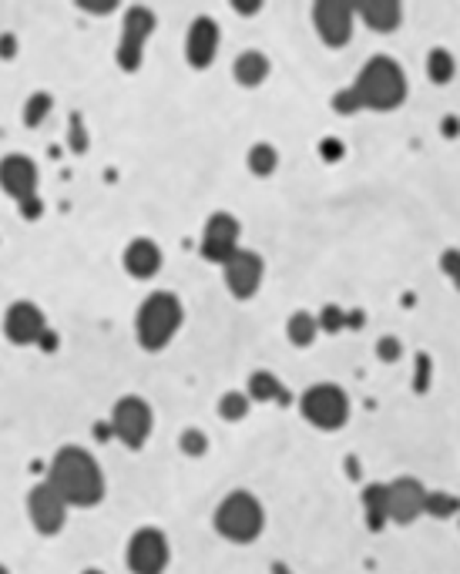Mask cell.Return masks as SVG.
Here are the masks:
<instances>
[{"mask_svg": "<svg viewBox=\"0 0 460 574\" xmlns=\"http://www.w3.org/2000/svg\"><path fill=\"white\" fill-rule=\"evenodd\" d=\"M246 396H249V403L255 400V403H272V400H289V393L282 390V383L276 373H269V370H255L249 377V390H246Z\"/></svg>", "mask_w": 460, "mask_h": 574, "instance_id": "ffe728a7", "label": "cell"}, {"mask_svg": "<svg viewBox=\"0 0 460 574\" xmlns=\"http://www.w3.org/2000/svg\"><path fill=\"white\" fill-rule=\"evenodd\" d=\"M423 514H433V518H454V514H457V497H454V494H431V490H427Z\"/></svg>", "mask_w": 460, "mask_h": 574, "instance_id": "4316f807", "label": "cell"}, {"mask_svg": "<svg viewBox=\"0 0 460 574\" xmlns=\"http://www.w3.org/2000/svg\"><path fill=\"white\" fill-rule=\"evenodd\" d=\"M212 524H215V531L222 534L225 541H232V545H252L265 528V511L255 494H249V490H232V494L222 497V504L215 507Z\"/></svg>", "mask_w": 460, "mask_h": 574, "instance_id": "277c9868", "label": "cell"}, {"mask_svg": "<svg viewBox=\"0 0 460 574\" xmlns=\"http://www.w3.org/2000/svg\"><path fill=\"white\" fill-rule=\"evenodd\" d=\"M38 182H41V175H38V165H34L30 154L11 152L0 158V188L14 202H21V205L34 202L38 198Z\"/></svg>", "mask_w": 460, "mask_h": 574, "instance_id": "7c38bea8", "label": "cell"}, {"mask_svg": "<svg viewBox=\"0 0 460 574\" xmlns=\"http://www.w3.org/2000/svg\"><path fill=\"white\" fill-rule=\"evenodd\" d=\"M353 17H360L370 30L390 34V30L400 28V21H404V7H400L397 0H363V4L353 7Z\"/></svg>", "mask_w": 460, "mask_h": 574, "instance_id": "ac0fdd59", "label": "cell"}, {"mask_svg": "<svg viewBox=\"0 0 460 574\" xmlns=\"http://www.w3.org/2000/svg\"><path fill=\"white\" fill-rule=\"evenodd\" d=\"M95 430H98V440H108V437H112V427H108V423H98V427H95Z\"/></svg>", "mask_w": 460, "mask_h": 574, "instance_id": "ab89813d", "label": "cell"}, {"mask_svg": "<svg viewBox=\"0 0 460 574\" xmlns=\"http://www.w3.org/2000/svg\"><path fill=\"white\" fill-rule=\"evenodd\" d=\"M232 7H236L238 14H255V11H259V4H238V0L232 4Z\"/></svg>", "mask_w": 460, "mask_h": 574, "instance_id": "74e56055", "label": "cell"}, {"mask_svg": "<svg viewBox=\"0 0 460 574\" xmlns=\"http://www.w3.org/2000/svg\"><path fill=\"white\" fill-rule=\"evenodd\" d=\"M51 108H54V98H51L47 91H38V95H30V98L24 101L21 118H24V125L28 128H38V125H44V118L51 114Z\"/></svg>", "mask_w": 460, "mask_h": 574, "instance_id": "d4e9b609", "label": "cell"}, {"mask_svg": "<svg viewBox=\"0 0 460 574\" xmlns=\"http://www.w3.org/2000/svg\"><path fill=\"white\" fill-rule=\"evenodd\" d=\"M276 169H280V152H276L272 145H265V141L252 145L249 148V171L252 175L265 179V175H272Z\"/></svg>", "mask_w": 460, "mask_h": 574, "instance_id": "603a6c76", "label": "cell"}, {"mask_svg": "<svg viewBox=\"0 0 460 574\" xmlns=\"http://www.w3.org/2000/svg\"><path fill=\"white\" fill-rule=\"evenodd\" d=\"M363 511H366V528L370 531H383L387 520V484H370L363 490Z\"/></svg>", "mask_w": 460, "mask_h": 574, "instance_id": "44dd1931", "label": "cell"}, {"mask_svg": "<svg viewBox=\"0 0 460 574\" xmlns=\"http://www.w3.org/2000/svg\"><path fill=\"white\" fill-rule=\"evenodd\" d=\"M427 487L417 477H397L387 484V520L393 524H414L423 514Z\"/></svg>", "mask_w": 460, "mask_h": 574, "instance_id": "5bb4252c", "label": "cell"}, {"mask_svg": "<svg viewBox=\"0 0 460 574\" xmlns=\"http://www.w3.org/2000/svg\"><path fill=\"white\" fill-rule=\"evenodd\" d=\"M219 44H222V28L219 21L209 14H198L192 21V28L185 34V61L196 71L212 68V61L219 54Z\"/></svg>", "mask_w": 460, "mask_h": 574, "instance_id": "9a60e30c", "label": "cell"}, {"mask_svg": "<svg viewBox=\"0 0 460 574\" xmlns=\"http://www.w3.org/2000/svg\"><path fill=\"white\" fill-rule=\"evenodd\" d=\"M440 266H444V272L450 276V279L457 282V266H460V255H457V249H447L444 253V259H440Z\"/></svg>", "mask_w": 460, "mask_h": 574, "instance_id": "836d02e7", "label": "cell"}, {"mask_svg": "<svg viewBox=\"0 0 460 574\" xmlns=\"http://www.w3.org/2000/svg\"><path fill=\"white\" fill-rule=\"evenodd\" d=\"M152 406L145 403L141 396H121L114 403V413H112V437H118L128 450H141L148 444L152 437Z\"/></svg>", "mask_w": 460, "mask_h": 574, "instance_id": "ba28073f", "label": "cell"}, {"mask_svg": "<svg viewBox=\"0 0 460 574\" xmlns=\"http://www.w3.org/2000/svg\"><path fill=\"white\" fill-rule=\"evenodd\" d=\"M121 262H125V272L131 279H152L155 272L162 269V249L155 245L152 238H131Z\"/></svg>", "mask_w": 460, "mask_h": 574, "instance_id": "e0dca14e", "label": "cell"}, {"mask_svg": "<svg viewBox=\"0 0 460 574\" xmlns=\"http://www.w3.org/2000/svg\"><path fill=\"white\" fill-rule=\"evenodd\" d=\"M181 450H185V453H188V457H202V453H205V450H209V437L202 434V430H198V427H188V430H185V434H181Z\"/></svg>", "mask_w": 460, "mask_h": 574, "instance_id": "f1b7e54d", "label": "cell"}, {"mask_svg": "<svg viewBox=\"0 0 460 574\" xmlns=\"http://www.w3.org/2000/svg\"><path fill=\"white\" fill-rule=\"evenodd\" d=\"M158 28V17L152 7H128L125 21H121V41H118V68L125 74H135L141 68V57H145V44Z\"/></svg>", "mask_w": 460, "mask_h": 574, "instance_id": "8992f818", "label": "cell"}, {"mask_svg": "<svg viewBox=\"0 0 460 574\" xmlns=\"http://www.w3.org/2000/svg\"><path fill=\"white\" fill-rule=\"evenodd\" d=\"M232 74L242 87H259L269 78V57L263 51H242L232 64Z\"/></svg>", "mask_w": 460, "mask_h": 574, "instance_id": "d6986e66", "label": "cell"}, {"mask_svg": "<svg viewBox=\"0 0 460 574\" xmlns=\"http://www.w3.org/2000/svg\"><path fill=\"white\" fill-rule=\"evenodd\" d=\"M28 518L34 524V531L44 534V537H54V534L64 531L68 524V504L57 497V490L44 480L38 487H30L28 494Z\"/></svg>", "mask_w": 460, "mask_h": 574, "instance_id": "30bf717a", "label": "cell"}, {"mask_svg": "<svg viewBox=\"0 0 460 574\" xmlns=\"http://www.w3.org/2000/svg\"><path fill=\"white\" fill-rule=\"evenodd\" d=\"M181 322H185V309H181L179 295L175 293H152L145 303L138 306L135 316V337H138L141 350L148 353H162L179 337Z\"/></svg>", "mask_w": 460, "mask_h": 574, "instance_id": "3957f363", "label": "cell"}, {"mask_svg": "<svg viewBox=\"0 0 460 574\" xmlns=\"http://www.w3.org/2000/svg\"><path fill=\"white\" fill-rule=\"evenodd\" d=\"M47 484L68 507H95L105 501V474L98 461L78 444H68L51 457Z\"/></svg>", "mask_w": 460, "mask_h": 574, "instance_id": "7a4b0ae2", "label": "cell"}, {"mask_svg": "<svg viewBox=\"0 0 460 574\" xmlns=\"http://www.w3.org/2000/svg\"><path fill=\"white\" fill-rule=\"evenodd\" d=\"M0 57H14V37H0Z\"/></svg>", "mask_w": 460, "mask_h": 574, "instance_id": "d590c367", "label": "cell"}, {"mask_svg": "<svg viewBox=\"0 0 460 574\" xmlns=\"http://www.w3.org/2000/svg\"><path fill=\"white\" fill-rule=\"evenodd\" d=\"M68 145H71V152H78V154L88 152V135H84L81 114H71V135H68Z\"/></svg>", "mask_w": 460, "mask_h": 574, "instance_id": "f546056e", "label": "cell"}, {"mask_svg": "<svg viewBox=\"0 0 460 574\" xmlns=\"http://www.w3.org/2000/svg\"><path fill=\"white\" fill-rule=\"evenodd\" d=\"M444 135L447 138H457V118H444Z\"/></svg>", "mask_w": 460, "mask_h": 574, "instance_id": "8d00e7d4", "label": "cell"}, {"mask_svg": "<svg viewBox=\"0 0 460 574\" xmlns=\"http://www.w3.org/2000/svg\"><path fill=\"white\" fill-rule=\"evenodd\" d=\"M4 333H7V339H11L14 346H34V343L47 333V320H44V312L34 306V303L21 299V303H14V306L7 309Z\"/></svg>", "mask_w": 460, "mask_h": 574, "instance_id": "2e32d148", "label": "cell"}, {"mask_svg": "<svg viewBox=\"0 0 460 574\" xmlns=\"http://www.w3.org/2000/svg\"><path fill=\"white\" fill-rule=\"evenodd\" d=\"M249 396L246 393H238V390H229L219 400V417L222 420H229V423H238V420H246L249 417Z\"/></svg>", "mask_w": 460, "mask_h": 574, "instance_id": "484cf974", "label": "cell"}, {"mask_svg": "<svg viewBox=\"0 0 460 574\" xmlns=\"http://www.w3.org/2000/svg\"><path fill=\"white\" fill-rule=\"evenodd\" d=\"M171 561V547L162 528H138L128 537L125 564L131 574H165Z\"/></svg>", "mask_w": 460, "mask_h": 574, "instance_id": "52a82bcc", "label": "cell"}, {"mask_svg": "<svg viewBox=\"0 0 460 574\" xmlns=\"http://www.w3.org/2000/svg\"><path fill=\"white\" fill-rule=\"evenodd\" d=\"M0 574H11V571H7V568H4V564H0Z\"/></svg>", "mask_w": 460, "mask_h": 574, "instance_id": "b9f144b4", "label": "cell"}, {"mask_svg": "<svg viewBox=\"0 0 460 574\" xmlns=\"http://www.w3.org/2000/svg\"><path fill=\"white\" fill-rule=\"evenodd\" d=\"M78 7H81V11H91V14H108L118 4H114V0H78Z\"/></svg>", "mask_w": 460, "mask_h": 574, "instance_id": "d6a6232c", "label": "cell"}, {"mask_svg": "<svg viewBox=\"0 0 460 574\" xmlns=\"http://www.w3.org/2000/svg\"><path fill=\"white\" fill-rule=\"evenodd\" d=\"M299 410L313 427L339 430L349 420V396L336 383H316L299 396Z\"/></svg>", "mask_w": 460, "mask_h": 574, "instance_id": "5b68a950", "label": "cell"}, {"mask_svg": "<svg viewBox=\"0 0 460 574\" xmlns=\"http://www.w3.org/2000/svg\"><path fill=\"white\" fill-rule=\"evenodd\" d=\"M400 353H404V343L397 337H383L377 343V356L383 360V363H397L400 360Z\"/></svg>", "mask_w": 460, "mask_h": 574, "instance_id": "4dcf8cb0", "label": "cell"}, {"mask_svg": "<svg viewBox=\"0 0 460 574\" xmlns=\"http://www.w3.org/2000/svg\"><path fill=\"white\" fill-rule=\"evenodd\" d=\"M238 236H242V225H238L236 215H229V212H215V215H209V222L202 229V242H198L202 259L222 266L236 249H242V245H238Z\"/></svg>", "mask_w": 460, "mask_h": 574, "instance_id": "4fadbf2b", "label": "cell"}, {"mask_svg": "<svg viewBox=\"0 0 460 574\" xmlns=\"http://www.w3.org/2000/svg\"><path fill=\"white\" fill-rule=\"evenodd\" d=\"M222 276H225L229 293L236 295V299H252V295L259 293L263 276H265L263 255L252 253V249H236V253L222 262Z\"/></svg>", "mask_w": 460, "mask_h": 574, "instance_id": "8fae6325", "label": "cell"}, {"mask_svg": "<svg viewBox=\"0 0 460 574\" xmlns=\"http://www.w3.org/2000/svg\"><path fill=\"white\" fill-rule=\"evenodd\" d=\"M347 326V312L339 306H322V312L316 316V329L322 333H339Z\"/></svg>", "mask_w": 460, "mask_h": 574, "instance_id": "83f0119b", "label": "cell"}, {"mask_svg": "<svg viewBox=\"0 0 460 574\" xmlns=\"http://www.w3.org/2000/svg\"><path fill=\"white\" fill-rule=\"evenodd\" d=\"M316 333H320V329H316V316L306 312V309L293 312L289 322H286V337H289L293 346H309V343L316 339Z\"/></svg>", "mask_w": 460, "mask_h": 574, "instance_id": "7402d4cb", "label": "cell"}, {"mask_svg": "<svg viewBox=\"0 0 460 574\" xmlns=\"http://www.w3.org/2000/svg\"><path fill=\"white\" fill-rule=\"evenodd\" d=\"M427 78L433 85H447L454 78V54L447 47H433L427 54Z\"/></svg>", "mask_w": 460, "mask_h": 574, "instance_id": "cb8c5ba5", "label": "cell"}, {"mask_svg": "<svg viewBox=\"0 0 460 574\" xmlns=\"http://www.w3.org/2000/svg\"><path fill=\"white\" fill-rule=\"evenodd\" d=\"M406 101V71L387 54L370 57L360 68L356 81L347 91L333 95L336 114H356L363 108L370 112H393Z\"/></svg>", "mask_w": 460, "mask_h": 574, "instance_id": "6da1fadb", "label": "cell"}, {"mask_svg": "<svg viewBox=\"0 0 460 574\" xmlns=\"http://www.w3.org/2000/svg\"><path fill=\"white\" fill-rule=\"evenodd\" d=\"M431 387V356L427 353H417V379H414V390L423 393Z\"/></svg>", "mask_w": 460, "mask_h": 574, "instance_id": "1f68e13d", "label": "cell"}, {"mask_svg": "<svg viewBox=\"0 0 460 574\" xmlns=\"http://www.w3.org/2000/svg\"><path fill=\"white\" fill-rule=\"evenodd\" d=\"M38 346H44V353H54V346H57V337H54V333H44V337L38 339Z\"/></svg>", "mask_w": 460, "mask_h": 574, "instance_id": "e575fe53", "label": "cell"}, {"mask_svg": "<svg viewBox=\"0 0 460 574\" xmlns=\"http://www.w3.org/2000/svg\"><path fill=\"white\" fill-rule=\"evenodd\" d=\"M347 326L360 329V326H363V312H347Z\"/></svg>", "mask_w": 460, "mask_h": 574, "instance_id": "f35d334b", "label": "cell"}, {"mask_svg": "<svg viewBox=\"0 0 460 574\" xmlns=\"http://www.w3.org/2000/svg\"><path fill=\"white\" fill-rule=\"evenodd\" d=\"M81 574H105V571H98V568H88V571H81Z\"/></svg>", "mask_w": 460, "mask_h": 574, "instance_id": "60d3db41", "label": "cell"}, {"mask_svg": "<svg viewBox=\"0 0 460 574\" xmlns=\"http://www.w3.org/2000/svg\"><path fill=\"white\" fill-rule=\"evenodd\" d=\"M353 4L347 0H316L313 4V28L330 47H343L353 41Z\"/></svg>", "mask_w": 460, "mask_h": 574, "instance_id": "9c48e42d", "label": "cell"}]
</instances>
